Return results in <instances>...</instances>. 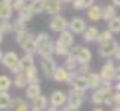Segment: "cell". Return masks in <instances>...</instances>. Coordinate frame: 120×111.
I'll return each instance as SVG.
<instances>
[{"label":"cell","mask_w":120,"mask_h":111,"mask_svg":"<svg viewBox=\"0 0 120 111\" xmlns=\"http://www.w3.org/2000/svg\"><path fill=\"white\" fill-rule=\"evenodd\" d=\"M107 30H110L113 34H117V33H120V18L117 16V18H114L113 21H110L108 22V28Z\"/></svg>","instance_id":"cell-38"},{"label":"cell","mask_w":120,"mask_h":111,"mask_svg":"<svg viewBox=\"0 0 120 111\" xmlns=\"http://www.w3.org/2000/svg\"><path fill=\"white\" fill-rule=\"evenodd\" d=\"M3 36H4V34H2V33H0V44L3 43Z\"/></svg>","instance_id":"cell-55"},{"label":"cell","mask_w":120,"mask_h":111,"mask_svg":"<svg viewBox=\"0 0 120 111\" xmlns=\"http://www.w3.org/2000/svg\"><path fill=\"white\" fill-rule=\"evenodd\" d=\"M40 67H41V71H43V74H45L46 78H52L53 74H55V71H56V68H58L56 61H55L52 56H49V58H41Z\"/></svg>","instance_id":"cell-4"},{"label":"cell","mask_w":120,"mask_h":111,"mask_svg":"<svg viewBox=\"0 0 120 111\" xmlns=\"http://www.w3.org/2000/svg\"><path fill=\"white\" fill-rule=\"evenodd\" d=\"M86 78H87V83H89V89L96 90V89H99L101 85H102V78H101V76L96 74V73H89L86 76Z\"/></svg>","instance_id":"cell-15"},{"label":"cell","mask_w":120,"mask_h":111,"mask_svg":"<svg viewBox=\"0 0 120 111\" xmlns=\"http://www.w3.org/2000/svg\"><path fill=\"white\" fill-rule=\"evenodd\" d=\"M58 41H61V43L64 46H67V48H73V44H74V34L71 33L70 30H67V31H64V33L59 34V39Z\"/></svg>","instance_id":"cell-20"},{"label":"cell","mask_w":120,"mask_h":111,"mask_svg":"<svg viewBox=\"0 0 120 111\" xmlns=\"http://www.w3.org/2000/svg\"><path fill=\"white\" fill-rule=\"evenodd\" d=\"M13 31V22L11 21H0V33L2 34H9Z\"/></svg>","instance_id":"cell-36"},{"label":"cell","mask_w":120,"mask_h":111,"mask_svg":"<svg viewBox=\"0 0 120 111\" xmlns=\"http://www.w3.org/2000/svg\"><path fill=\"white\" fill-rule=\"evenodd\" d=\"M73 53L76 55L77 61H79V65H85V64H89L92 59V52L87 48H83V46H76L73 49Z\"/></svg>","instance_id":"cell-6"},{"label":"cell","mask_w":120,"mask_h":111,"mask_svg":"<svg viewBox=\"0 0 120 111\" xmlns=\"http://www.w3.org/2000/svg\"><path fill=\"white\" fill-rule=\"evenodd\" d=\"M41 95V89H40V85H28L25 87V96L28 99H36L37 96Z\"/></svg>","instance_id":"cell-22"},{"label":"cell","mask_w":120,"mask_h":111,"mask_svg":"<svg viewBox=\"0 0 120 111\" xmlns=\"http://www.w3.org/2000/svg\"><path fill=\"white\" fill-rule=\"evenodd\" d=\"M114 40V37H113V33L110 30H105V31H101L99 36H98V43L99 44H104V43H108V41H111Z\"/></svg>","instance_id":"cell-34"},{"label":"cell","mask_w":120,"mask_h":111,"mask_svg":"<svg viewBox=\"0 0 120 111\" xmlns=\"http://www.w3.org/2000/svg\"><path fill=\"white\" fill-rule=\"evenodd\" d=\"M70 85L73 86V89L80 90V92H86L87 89H89V83H87L86 76H76Z\"/></svg>","instance_id":"cell-14"},{"label":"cell","mask_w":120,"mask_h":111,"mask_svg":"<svg viewBox=\"0 0 120 111\" xmlns=\"http://www.w3.org/2000/svg\"><path fill=\"white\" fill-rule=\"evenodd\" d=\"M79 76H87L89 74V64H85V65H79V68H77L76 71Z\"/></svg>","instance_id":"cell-41"},{"label":"cell","mask_w":120,"mask_h":111,"mask_svg":"<svg viewBox=\"0 0 120 111\" xmlns=\"http://www.w3.org/2000/svg\"><path fill=\"white\" fill-rule=\"evenodd\" d=\"M116 80L120 81V65L117 67V70H116Z\"/></svg>","instance_id":"cell-46"},{"label":"cell","mask_w":120,"mask_h":111,"mask_svg":"<svg viewBox=\"0 0 120 111\" xmlns=\"http://www.w3.org/2000/svg\"><path fill=\"white\" fill-rule=\"evenodd\" d=\"M3 56H4V53L2 52V49H0V62H2V61H3Z\"/></svg>","instance_id":"cell-52"},{"label":"cell","mask_w":120,"mask_h":111,"mask_svg":"<svg viewBox=\"0 0 120 111\" xmlns=\"http://www.w3.org/2000/svg\"><path fill=\"white\" fill-rule=\"evenodd\" d=\"M119 43L116 40H111V41H108V43H104V44H99V49H98V52H99V55L102 58H111V56H114V53H116V50H117V48H119Z\"/></svg>","instance_id":"cell-8"},{"label":"cell","mask_w":120,"mask_h":111,"mask_svg":"<svg viewBox=\"0 0 120 111\" xmlns=\"http://www.w3.org/2000/svg\"><path fill=\"white\" fill-rule=\"evenodd\" d=\"M48 104H49V99L46 98V96L43 95H40L37 96L36 99L31 101V104H30V110L31 111H46L49 107H48Z\"/></svg>","instance_id":"cell-13"},{"label":"cell","mask_w":120,"mask_h":111,"mask_svg":"<svg viewBox=\"0 0 120 111\" xmlns=\"http://www.w3.org/2000/svg\"><path fill=\"white\" fill-rule=\"evenodd\" d=\"M12 13H13L12 4H6L0 2V21H9L12 18Z\"/></svg>","instance_id":"cell-21"},{"label":"cell","mask_w":120,"mask_h":111,"mask_svg":"<svg viewBox=\"0 0 120 111\" xmlns=\"http://www.w3.org/2000/svg\"><path fill=\"white\" fill-rule=\"evenodd\" d=\"M24 74H25L27 80H28V85H40V80H39V76H37V68H36V65L31 67V68H28V70H25Z\"/></svg>","instance_id":"cell-23"},{"label":"cell","mask_w":120,"mask_h":111,"mask_svg":"<svg viewBox=\"0 0 120 111\" xmlns=\"http://www.w3.org/2000/svg\"><path fill=\"white\" fill-rule=\"evenodd\" d=\"M111 99H113L114 105H120V92H114L111 95Z\"/></svg>","instance_id":"cell-43"},{"label":"cell","mask_w":120,"mask_h":111,"mask_svg":"<svg viewBox=\"0 0 120 111\" xmlns=\"http://www.w3.org/2000/svg\"><path fill=\"white\" fill-rule=\"evenodd\" d=\"M94 111H104V110H102V108H95Z\"/></svg>","instance_id":"cell-56"},{"label":"cell","mask_w":120,"mask_h":111,"mask_svg":"<svg viewBox=\"0 0 120 111\" xmlns=\"http://www.w3.org/2000/svg\"><path fill=\"white\" fill-rule=\"evenodd\" d=\"M25 2H30L31 3V2H34V0H25Z\"/></svg>","instance_id":"cell-57"},{"label":"cell","mask_w":120,"mask_h":111,"mask_svg":"<svg viewBox=\"0 0 120 111\" xmlns=\"http://www.w3.org/2000/svg\"><path fill=\"white\" fill-rule=\"evenodd\" d=\"M64 67L67 68L70 73H76L77 71V68H79V61H77V58H76V55L74 53H70L68 56L65 58V62H64Z\"/></svg>","instance_id":"cell-17"},{"label":"cell","mask_w":120,"mask_h":111,"mask_svg":"<svg viewBox=\"0 0 120 111\" xmlns=\"http://www.w3.org/2000/svg\"><path fill=\"white\" fill-rule=\"evenodd\" d=\"M37 53L41 58H49L52 56V53H55V41L50 40L49 43H46L45 46H41L40 49H37Z\"/></svg>","instance_id":"cell-16"},{"label":"cell","mask_w":120,"mask_h":111,"mask_svg":"<svg viewBox=\"0 0 120 111\" xmlns=\"http://www.w3.org/2000/svg\"><path fill=\"white\" fill-rule=\"evenodd\" d=\"M68 30H70L73 34H83L87 30L86 21L83 19V18H73L70 21V28Z\"/></svg>","instance_id":"cell-11"},{"label":"cell","mask_w":120,"mask_h":111,"mask_svg":"<svg viewBox=\"0 0 120 111\" xmlns=\"http://www.w3.org/2000/svg\"><path fill=\"white\" fill-rule=\"evenodd\" d=\"M61 2H62V3H71V4H73V2H74V0H61Z\"/></svg>","instance_id":"cell-53"},{"label":"cell","mask_w":120,"mask_h":111,"mask_svg":"<svg viewBox=\"0 0 120 111\" xmlns=\"http://www.w3.org/2000/svg\"><path fill=\"white\" fill-rule=\"evenodd\" d=\"M111 2H113L114 6H120V0H111Z\"/></svg>","instance_id":"cell-49"},{"label":"cell","mask_w":120,"mask_h":111,"mask_svg":"<svg viewBox=\"0 0 120 111\" xmlns=\"http://www.w3.org/2000/svg\"><path fill=\"white\" fill-rule=\"evenodd\" d=\"M11 108H13V111H30V105H27V102L24 99L15 98V99H12Z\"/></svg>","instance_id":"cell-26"},{"label":"cell","mask_w":120,"mask_h":111,"mask_svg":"<svg viewBox=\"0 0 120 111\" xmlns=\"http://www.w3.org/2000/svg\"><path fill=\"white\" fill-rule=\"evenodd\" d=\"M27 34H28V31H18V33H15V41L18 44H21V41L25 39Z\"/></svg>","instance_id":"cell-42"},{"label":"cell","mask_w":120,"mask_h":111,"mask_svg":"<svg viewBox=\"0 0 120 111\" xmlns=\"http://www.w3.org/2000/svg\"><path fill=\"white\" fill-rule=\"evenodd\" d=\"M114 87H116V92H120V81H117L116 85H114Z\"/></svg>","instance_id":"cell-48"},{"label":"cell","mask_w":120,"mask_h":111,"mask_svg":"<svg viewBox=\"0 0 120 111\" xmlns=\"http://www.w3.org/2000/svg\"><path fill=\"white\" fill-rule=\"evenodd\" d=\"M33 16H34V12L31 11L30 6H24L19 12H18V18H19V19H22L24 22H28Z\"/></svg>","instance_id":"cell-29"},{"label":"cell","mask_w":120,"mask_h":111,"mask_svg":"<svg viewBox=\"0 0 120 111\" xmlns=\"http://www.w3.org/2000/svg\"><path fill=\"white\" fill-rule=\"evenodd\" d=\"M87 18L94 22L102 19V7L98 6V4H94L92 7H89L87 9Z\"/></svg>","instance_id":"cell-18"},{"label":"cell","mask_w":120,"mask_h":111,"mask_svg":"<svg viewBox=\"0 0 120 111\" xmlns=\"http://www.w3.org/2000/svg\"><path fill=\"white\" fill-rule=\"evenodd\" d=\"M46 111H59L58 108H55V107H52V105H50V107L48 108V110H46Z\"/></svg>","instance_id":"cell-51"},{"label":"cell","mask_w":120,"mask_h":111,"mask_svg":"<svg viewBox=\"0 0 120 111\" xmlns=\"http://www.w3.org/2000/svg\"><path fill=\"white\" fill-rule=\"evenodd\" d=\"M50 105L55 108H59V107H65L67 105V101H68V93L62 90H55L52 92V95H50Z\"/></svg>","instance_id":"cell-7"},{"label":"cell","mask_w":120,"mask_h":111,"mask_svg":"<svg viewBox=\"0 0 120 111\" xmlns=\"http://www.w3.org/2000/svg\"><path fill=\"white\" fill-rule=\"evenodd\" d=\"M111 111H120V105H114L111 108Z\"/></svg>","instance_id":"cell-50"},{"label":"cell","mask_w":120,"mask_h":111,"mask_svg":"<svg viewBox=\"0 0 120 111\" xmlns=\"http://www.w3.org/2000/svg\"><path fill=\"white\" fill-rule=\"evenodd\" d=\"M98 36H99V31L96 27H87V30L83 33V40L85 41H96L98 40Z\"/></svg>","instance_id":"cell-24"},{"label":"cell","mask_w":120,"mask_h":111,"mask_svg":"<svg viewBox=\"0 0 120 111\" xmlns=\"http://www.w3.org/2000/svg\"><path fill=\"white\" fill-rule=\"evenodd\" d=\"M2 3H6V4H12L13 3V0H0Z\"/></svg>","instance_id":"cell-47"},{"label":"cell","mask_w":120,"mask_h":111,"mask_svg":"<svg viewBox=\"0 0 120 111\" xmlns=\"http://www.w3.org/2000/svg\"><path fill=\"white\" fill-rule=\"evenodd\" d=\"M59 111H71V110H70V108H68V107H67V105H65V107H64L62 110H59Z\"/></svg>","instance_id":"cell-54"},{"label":"cell","mask_w":120,"mask_h":111,"mask_svg":"<svg viewBox=\"0 0 120 111\" xmlns=\"http://www.w3.org/2000/svg\"><path fill=\"white\" fill-rule=\"evenodd\" d=\"M13 85V80L9 76H0V92H8Z\"/></svg>","instance_id":"cell-32"},{"label":"cell","mask_w":120,"mask_h":111,"mask_svg":"<svg viewBox=\"0 0 120 111\" xmlns=\"http://www.w3.org/2000/svg\"><path fill=\"white\" fill-rule=\"evenodd\" d=\"M55 53L58 55V56H68V55L71 53V49L70 48H67V46H64L61 41H55Z\"/></svg>","instance_id":"cell-30"},{"label":"cell","mask_w":120,"mask_h":111,"mask_svg":"<svg viewBox=\"0 0 120 111\" xmlns=\"http://www.w3.org/2000/svg\"><path fill=\"white\" fill-rule=\"evenodd\" d=\"M61 6H62L61 0H45V12H48L49 15H52V16L59 15Z\"/></svg>","instance_id":"cell-12"},{"label":"cell","mask_w":120,"mask_h":111,"mask_svg":"<svg viewBox=\"0 0 120 111\" xmlns=\"http://www.w3.org/2000/svg\"><path fill=\"white\" fill-rule=\"evenodd\" d=\"M13 85H15V87H18V89H22V87L28 86V80H27L25 74L21 73V74H18V76L13 77Z\"/></svg>","instance_id":"cell-31"},{"label":"cell","mask_w":120,"mask_h":111,"mask_svg":"<svg viewBox=\"0 0 120 111\" xmlns=\"http://www.w3.org/2000/svg\"><path fill=\"white\" fill-rule=\"evenodd\" d=\"M24 6H27V4H25V0H13V3H12L13 11H16V12H19Z\"/></svg>","instance_id":"cell-40"},{"label":"cell","mask_w":120,"mask_h":111,"mask_svg":"<svg viewBox=\"0 0 120 111\" xmlns=\"http://www.w3.org/2000/svg\"><path fill=\"white\" fill-rule=\"evenodd\" d=\"M13 30H15V33H18V31H27V22H24L19 18H16L13 21Z\"/></svg>","instance_id":"cell-39"},{"label":"cell","mask_w":120,"mask_h":111,"mask_svg":"<svg viewBox=\"0 0 120 111\" xmlns=\"http://www.w3.org/2000/svg\"><path fill=\"white\" fill-rule=\"evenodd\" d=\"M19 65L22 70H28V68L31 67H34V55L33 53H25L24 56L21 58V61H19Z\"/></svg>","instance_id":"cell-25"},{"label":"cell","mask_w":120,"mask_h":111,"mask_svg":"<svg viewBox=\"0 0 120 111\" xmlns=\"http://www.w3.org/2000/svg\"><path fill=\"white\" fill-rule=\"evenodd\" d=\"M114 18H117V11L114 4H107L105 7H102V19L104 21H113Z\"/></svg>","instance_id":"cell-19"},{"label":"cell","mask_w":120,"mask_h":111,"mask_svg":"<svg viewBox=\"0 0 120 111\" xmlns=\"http://www.w3.org/2000/svg\"><path fill=\"white\" fill-rule=\"evenodd\" d=\"M105 98H107V96H105L99 89H96V90H94V93H92L90 101H92V104H95V105H101V104H104Z\"/></svg>","instance_id":"cell-33"},{"label":"cell","mask_w":120,"mask_h":111,"mask_svg":"<svg viewBox=\"0 0 120 111\" xmlns=\"http://www.w3.org/2000/svg\"><path fill=\"white\" fill-rule=\"evenodd\" d=\"M104 104L108 105V107H114V102H113L111 96H107V98H105V101H104Z\"/></svg>","instance_id":"cell-44"},{"label":"cell","mask_w":120,"mask_h":111,"mask_svg":"<svg viewBox=\"0 0 120 111\" xmlns=\"http://www.w3.org/2000/svg\"><path fill=\"white\" fill-rule=\"evenodd\" d=\"M76 76H79L77 73H70L67 70L64 65H61V67H58L56 68V71H55V74H53V80L55 81H59V83H62V81H65V83H71L73 81V78H74Z\"/></svg>","instance_id":"cell-5"},{"label":"cell","mask_w":120,"mask_h":111,"mask_svg":"<svg viewBox=\"0 0 120 111\" xmlns=\"http://www.w3.org/2000/svg\"><path fill=\"white\" fill-rule=\"evenodd\" d=\"M36 36L37 34H33V33H28L25 36V39L21 41V48L24 49L25 53H37V48H36Z\"/></svg>","instance_id":"cell-9"},{"label":"cell","mask_w":120,"mask_h":111,"mask_svg":"<svg viewBox=\"0 0 120 111\" xmlns=\"http://www.w3.org/2000/svg\"><path fill=\"white\" fill-rule=\"evenodd\" d=\"M116 64H114V61H107L102 65V68H101L99 71V76L101 78H102V81H113L116 80Z\"/></svg>","instance_id":"cell-3"},{"label":"cell","mask_w":120,"mask_h":111,"mask_svg":"<svg viewBox=\"0 0 120 111\" xmlns=\"http://www.w3.org/2000/svg\"><path fill=\"white\" fill-rule=\"evenodd\" d=\"M12 105V96L9 92H0V110H8Z\"/></svg>","instance_id":"cell-27"},{"label":"cell","mask_w":120,"mask_h":111,"mask_svg":"<svg viewBox=\"0 0 120 111\" xmlns=\"http://www.w3.org/2000/svg\"><path fill=\"white\" fill-rule=\"evenodd\" d=\"M99 90L105 96H111L113 95V81H102V85L99 86Z\"/></svg>","instance_id":"cell-37"},{"label":"cell","mask_w":120,"mask_h":111,"mask_svg":"<svg viewBox=\"0 0 120 111\" xmlns=\"http://www.w3.org/2000/svg\"><path fill=\"white\" fill-rule=\"evenodd\" d=\"M19 61H21V58L18 56V53H16V52H13V50H9V52L4 53L2 64H3V65L6 67V68L12 70L13 67H16L18 64H19Z\"/></svg>","instance_id":"cell-10"},{"label":"cell","mask_w":120,"mask_h":111,"mask_svg":"<svg viewBox=\"0 0 120 111\" xmlns=\"http://www.w3.org/2000/svg\"><path fill=\"white\" fill-rule=\"evenodd\" d=\"M28 6L31 7V11L34 13H40L45 11V0H34V2H31Z\"/></svg>","instance_id":"cell-35"},{"label":"cell","mask_w":120,"mask_h":111,"mask_svg":"<svg viewBox=\"0 0 120 111\" xmlns=\"http://www.w3.org/2000/svg\"><path fill=\"white\" fill-rule=\"evenodd\" d=\"M49 28L55 31V33H64L70 28V21H67L62 15H55L52 16V19L49 21Z\"/></svg>","instance_id":"cell-2"},{"label":"cell","mask_w":120,"mask_h":111,"mask_svg":"<svg viewBox=\"0 0 120 111\" xmlns=\"http://www.w3.org/2000/svg\"><path fill=\"white\" fill-rule=\"evenodd\" d=\"M114 58H116V61H120V46L117 48L116 50V53H114Z\"/></svg>","instance_id":"cell-45"},{"label":"cell","mask_w":120,"mask_h":111,"mask_svg":"<svg viewBox=\"0 0 120 111\" xmlns=\"http://www.w3.org/2000/svg\"><path fill=\"white\" fill-rule=\"evenodd\" d=\"M83 99H85V92H80V90H76V89H70L68 92V101H67V107L70 108L71 111H77L82 104H83Z\"/></svg>","instance_id":"cell-1"},{"label":"cell","mask_w":120,"mask_h":111,"mask_svg":"<svg viewBox=\"0 0 120 111\" xmlns=\"http://www.w3.org/2000/svg\"><path fill=\"white\" fill-rule=\"evenodd\" d=\"M94 0H74L73 2V7L76 11H85V9H89L94 6Z\"/></svg>","instance_id":"cell-28"}]
</instances>
